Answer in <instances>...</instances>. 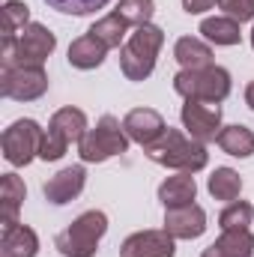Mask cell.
Instances as JSON below:
<instances>
[{
  "instance_id": "cell-1",
  "label": "cell",
  "mask_w": 254,
  "mask_h": 257,
  "mask_svg": "<svg viewBox=\"0 0 254 257\" xmlns=\"http://www.w3.org/2000/svg\"><path fill=\"white\" fill-rule=\"evenodd\" d=\"M147 156L162 165V168H174L180 174H197L209 165V153H206V144L194 141L191 135H183L180 128H171L147 147Z\"/></svg>"
},
{
  "instance_id": "cell-2",
  "label": "cell",
  "mask_w": 254,
  "mask_h": 257,
  "mask_svg": "<svg viewBox=\"0 0 254 257\" xmlns=\"http://www.w3.org/2000/svg\"><path fill=\"white\" fill-rule=\"evenodd\" d=\"M165 45V30L156 24L135 27L129 42L120 48V69L129 81H147L156 69V57Z\"/></svg>"
},
{
  "instance_id": "cell-3",
  "label": "cell",
  "mask_w": 254,
  "mask_h": 257,
  "mask_svg": "<svg viewBox=\"0 0 254 257\" xmlns=\"http://www.w3.org/2000/svg\"><path fill=\"white\" fill-rule=\"evenodd\" d=\"M108 233V215L99 209L81 212L63 233H57L54 245L63 257H93L99 251L102 236Z\"/></svg>"
},
{
  "instance_id": "cell-4",
  "label": "cell",
  "mask_w": 254,
  "mask_h": 257,
  "mask_svg": "<svg viewBox=\"0 0 254 257\" xmlns=\"http://www.w3.org/2000/svg\"><path fill=\"white\" fill-rule=\"evenodd\" d=\"M57 48V36L39 24L30 21L12 42H3V66H42Z\"/></svg>"
},
{
  "instance_id": "cell-5",
  "label": "cell",
  "mask_w": 254,
  "mask_h": 257,
  "mask_svg": "<svg viewBox=\"0 0 254 257\" xmlns=\"http://www.w3.org/2000/svg\"><path fill=\"white\" fill-rule=\"evenodd\" d=\"M87 135V114L81 108H60L54 111L51 123L42 135V147H39V159L42 162H57L63 159L69 144H81V138Z\"/></svg>"
},
{
  "instance_id": "cell-6",
  "label": "cell",
  "mask_w": 254,
  "mask_h": 257,
  "mask_svg": "<svg viewBox=\"0 0 254 257\" xmlns=\"http://www.w3.org/2000/svg\"><path fill=\"white\" fill-rule=\"evenodd\" d=\"M174 90L183 99L197 102H221L230 96V72L221 66H206V69H183L174 75Z\"/></svg>"
},
{
  "instance_id": "cell-7",
  "label": "cell",
  "mask_w": 254,
  "mask_h": 257,
  "mask_svg": "<svg viewBox=\"0 0 254 257\" xmlns=\"http://www.w3.org/2000/svg\"><path fill=\"white\" fill-rule=\"evenodd\" d=\"M126 150H129V135L123 128V123L114 120V117H102L96 123V128H87V135L78 144V156L87 165L108 162L114 156H123Z\"/></svg>"
},
{
  "instance_id": "cell-8",
  "label": "cell",
  "mask_w": 254,
  "mask_h": 257,
  "mask_svg": "<svg viewBox=\"0 0 254 257\" xmlns=\"http://www.w3.org/2000/svg\"><path fill=\"white\" fill-rule=\"evenodd\" d=\"M42 135H45V128H39L36 120H15L12 126L3 132V138H0L3 159H6L12 168H24V165H30V162L39 156Z\"/></svg>"
},
{
  "instance_id": "cell-9",
  "label": "cell",
  "mask_w": 254,
  "mask_h": 257,
  "mask_svg": "<svg viewBox=\"0 0 254 257\" xmlns=\"http://www.w3.org/2000/svg\"><path fill=\"white\" fill-rule=\"evenodd\" d=\"M48 90V75L42 66H3L0 72V93L15 102H33L45 96Z\"/></svg>"
},
{
  "instance_id": "cell-10",
  "label": "cell",
  "mask_w": 254,
  "mask_h": 257,
  "mask_svg": "<svg viewBox=\"0 0 254 257\" xmlns=\"http://www.w3.org/2000/svg\"><path fill=\"white\" fill-rule=\"evenodd\" d=\"M180 120H183V128L189 132L194 141H200V144L218 141V132H221V108L215 102L186 99V105L180 111Z\"/></svg>"
},
{
  "instance_id": "cell-11",
  "label": "cell",
  "mask_w": 254,
  "mask_h": 257,
  "mask_svg": "<svg viewBox=\"0 0 254 257\" xmlns=\"http://www.w3.org/2000/svg\"><path fill=\"white\" fill-rule=\"evenodd\" d=\"M177 242L168 230H138L120 245V257H174Z\"/></svg>"
},
{
  "instance_id": "cell-12",
  "label": "cell",
  "mask_w": 254,
  "mask_h": 257,
  "mask_svg": "<svg viewBox=\"0 0 254 257\" xmlns=\"http://www.w3.org/2000/svg\"><path fill=\"white\" fill-rule=\"evenodd\" d=\"M123 128H126L129 141L141 144L144 150H147L150 144H156V141L168 132L165 117H162L159 111H153V108H135V111H129L126 117H123Z\"/></svg>"
},
{
  "instance_id": "cell-13",
  "label": "cell",
  "mask_w": 254,
  "mask_h": 257,
  "mask_svg": "<svg viewBox=\"0 0 254 257\" xmlns=\"http://www.w3.org/2000/svg\"><path fill=\"white\" fill-rule=\"evenodd\" d=\"M165 230H168L174 239H197V236H203V230H206V212H203L197 203L174 206V209L165 212Z\"/></svg>"
},
{
  "instance_id": "cell-14",
  "label": "cell",
  "mask_w": 254,
  "mask_h": 257,
  "mask_svg": "<svg viewBox=\"0 0 254 257\" xmlns=\"http://www.w3.org/2000/svg\"><path fill=\"white\" fill-rule=\"evenodd\" d=\"M84 183H87V171H84L81 165H72V168L57 171V174L42 186V194H45V200H48V203L63 206V203L75 200L78 194L84 192Z\"/></svg>"
},
{
  "instance_id": "cell-15",
  "label": "cell",
  "mask_w": 254,
  "mask_h": 257,
  "mask_svg": "<svg viewBox=\"0 0 254 257\" xmlns=\"http://www.w3.org/2000/svg\"><path fill=\"white\" fill-rule=\"evenodd\" d=\"M0 254L3 257H36L39 254V236L27 224H9L3 227L0 239Z\"/></svg>"
},
{
  "instance_id": "cell-16",
  "label": "cell",
  "mask_w": 254,
  "mask_h": 257,
  "mask_svg": "<svg viewBox=\"0 0 254 257\" xmlns=\"http://www.w3.org/2000/svg\"><path fill=\"white\" fill-rule=\"evenodd\" d=\"M200 257H254V233L251 230H221V236L203 248Z\"/></svg>"
},
{
  "instance_id": "cell-17",
  "label": "cell",
  "mask_w": 254,
  "mask_h": 257,
  "mask_svg": "<svg viewBox=\"0 0 254 257\" xmlns=\"http://www.w3.org/2000/svg\"><path fill=\"white\" fill-rule=\"evenodd\" d=\"M24 194H27V189H24L18 174H3V180H0V224L3 227L18 224L15 218H18V209L24 203Z\"/></svg>"
},
{
  "instance_id": "cell-18",
  "label": "cell",
  "mask_w": 254,
  "mask_h": 257,
  "mask_svg": "<svg viewBox=\"0 0 254 257\" xmlns=\"http://www.w3.org/2000/svg\"><path fill=\"white\" fill-rule=\"evenodd\" d=\"M197 197V183L191 174H177V177H168L162 186H159V200L165 203V209H174V206H189Z\"/></svg>"
},
{
  "instance_id": "cell-19",
  "label": "cell",
  "mask_w": 254,
  "mask_h": 257,
  "mask_svg": "<svg viewBox=\"0 0 254 257\" xmlns=\"http://www.w3.org/2000/svg\"><path fill=\"white\" fill-rule=\"evenodd\" d=\"M105 54H108V48L93 33H84V36H78L69 45V63L75 66V69H84V72L105 63Z\"/></svg>"
},
{
  "instance_id": "cell-20",
  "label": "cell",
  "mask_w": 254,
  "mask_h": 257,
  "mask_svg": "<svg viewBox=\"0 0 254 257\" xmlns=\"http://www.w3.org/2000/svg\"><path fill=\"white\" fill-rule=\"evenodd\" d=\"M174 57H177V63L183 66V69H206V66H212V51H209V45L200 42V39H194V36L177 39Z\"/></svg>"
},
{
  "instance_id": "cell-21",
  "label": "cell",
  "mask_w": 254,
  "mask_h": 257,
  "mask_svg": "<svg viewBox=\"0 0 254 257\" xmlns=\"http://www.w3.org/2000/svg\"><path fill=\"white\" fill-rule=\"evenodd\" d=\"M200 33H203V39H209V42H215V45H239V42H242L239 21H233L230 15L206 18V21L200 24Z\"/></svg>"
},
{
  "instance_id": "cell-22",
  "label": "cell",
  "mask_w": 254,
  "mask_h": 257,
  "mask_svg": "<svg viewBox=\"0 0 254 257\" xmlns=\"http://www.w3.org/2000/svg\"><path fill=\"white\" fill-rule=\"evenodd\" d=\"M227 156H236V159H248L254 153V132L248 126H224L218 132V141H215Z\"/></svg>"
},
{
  "instance_id": "cell-23",
  "label": "cell",
  "mask_w": 254,
  "mask_h": 257,
  "mask_svg": "<svg viewBox=\"0 0 254 257\" xmlns=\"http://www.w3.org/2000/svg\"><path fill=\"white\" fill-rule=\"evenodd\" d=\"M87 33H93L108 51L111 48H120V42L126 39V33H129V24H126V18L120 15V12H111V15H105V18H99Z\"/></svg>"
},
{
  "instance_id": "cell-24",
  "label": "cell",
  "mask_w": 254,
  "mask_h": 257,
  "mask_svg": "<svg viewBox=\"0 0 254 257\" xmlns=\"http://www.w3.org/2000/svg\"><path fill=\"white\" fill-rule=\"evenodd\" d=\"M206 189H209V194H212L215 200L233 203V200L239 197V192H242V177H239L233 168H215L212 177H209V183H206Z\"/></svg>"
},
{
  "instance_id": "cell-25",
  "label": "cell",
  "mask_w": 254,
  "mask_h": 257,
  "mask_svg": "<svg viewBox=\"0 0 254 257\" xmlns=\"http://www.w3.org/2000/svg\"><path fill=\"white\" fill-rule=\"evenodd\" d=\"M27 24H30V6L21 0H6L3 3V42H12Z\"/></svg>"
},
{
  "instance_id": "cell-26",
  "label": "cell",
  "mask_w": 254,
  "mask_h": 257,
  "mask_svg": "<svg viewBox=\"0 0 254 257\" xmlns=\"http://www.w3.org/2000/svg\"><path fill=\"white\" fill-rule=\"evenodd\" d=\"M251 218H254V206L245 203V200H233L221 209L218 215V224L221 230H248L251 227Z\"/></svg>"
},
{
  "instance_id": "cell-27",
  "label": "cell",
  "mask_w": 254,
  "mask_h": 257,
  "mask_svg": "<svg viewBox=\"0 0 254 257\" xmlns=\"http://www.w3.org/2000/svg\"><path fill=\"white\" fill-rule=\"evenodd\" d=\"M117 12L126 18V24L144 27V24H150V18H153V12H156V3H153V0H120Z\"/></svg>"
},
{
  "instance_id": "cell-28",
  "label": "cell",
  "mask_w": 254,
  "mask_h": 257,
  "mask_svg": "<svg viewBox=\"0 0 254 257\" xmlns=\"http://www.w3.org/2000/svg\"><path fill=\"white\" fill-rule=\"evenodd\" d=\"M51 9L66 12V15H90L96 9H105L111 0H45Z\"/></svg>"
},
{
  "instance_id": "cell-29",
  "label": "cell",
  "mask_w": 254,
  "mask_h": 257,
  "mask_svg": "<svg viewBox=\"0 0 254 257\" xmlns=\"http://www.w3.org/2000/svg\"><path fill=\"white\" fill-rule=\"evenodd\" d=\"M224 9V15H230L233 21H251L254 18V0H221L218 3Z\"/></svg>"
},
{
  "instance_id": "cell-30",
  "label": "cell",
  "mask_w": 254,
  "mask_h": 257,
  "mask_svg": "<svg viewBox=\"0 0 254 257\" xmlns=\"http://www.w3.org/2000/svg\"><path fill=\"white\" fill-rule=\"evenodd\" d=\"M221 0H183V9L189 12V15H203L206 9H215Z\"/></svg>"
},
{
  "instance_id": "cell-31",
  "label": "cell",
  "mask_w": 254,
  "mask_h": 257,
  "mask_svg": "<svg viewBox=\"0 0 254 257\" xmlns=\"http://www.w3.org/2000/svg\"><path fill=\"white\" fill-rule=\"evenodd\" d=\"M245 105H248V108L254 111V81L248 84V87H245Z\"/></svg>"
},
{
  "instance_id": "cell-32",
  "label": "cell",
  "mask_w": 254,
  "mask_h": 257,
  "mask_svg": "<svg viewBox=\"0 0 254 257\" xmlns=\"http://www.w3.org/2000/svg\"><path fill=\"white\" fill-rule=\"evenodd\" d=\"M251 48H254V27H251Z\"/></svg>"
}]
</instances>
